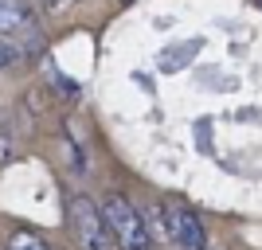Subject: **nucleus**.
Returning a JSON list of instances; mask_svg holds the SVG:
<instances>
[{
	"label": "nucleus",
	"instance_id": "nucleus-6",
	"mask_svg": "<svg viewBox=\"0 0 262 250\" xmlns=\"http://www.w3.org/2000/svg\"><path fill=\"white\" fill-rule=\"evenodd\" d=\"M47 12H59V8H67V4H75V0H39Z\"/></svg>",
	"mask_w": 262,
	"mask_h": 250
},
{
	"label": "nucleus",
	"instance_id": "nucleus-5",
	"mask_svg": "<svg viewBox=\"0 0 262 250\" xmlns=\"http://www.w3.org/2000/svg\"><path fill=\"white\" fill-rule=\"evenodd\" d=\"M4 250H55V246L47 239H39V235H32V231H16V235H8Z\"/></svg>",
	"mask_w": 262,
	"mask_h": 250
},
{
	"label": "nucleus",
	"instance_id": "nucleus-2",
	"mask_svg": "<svg viewBox=\"0 0 262 250\" xmlns=\"http://www.w3.org/2000/svg\"><path fill=\"white\" fill-rule=\"evenodd\" d=\"M0 47H8L16 59L39 47L35 12L24 0H0Z\"/></svg>",
	"mask_w": 262,
	"mask_h": 250
},
{
	"label": "nucleus",
	"instance_id": "nucleus-4",
	"mask_svg": "<svg viewBox=\"0 0 262 250\" xmlns=\"http://www.w3.org/2000/svg\"><path fill=\"white\" fill-rule=\"evenodd\" d=\"M157 215H161V227L168 235V242L180 250H204V227H200V219L192 207L184 203H161L157 207Z\"/></svg>",
	"mask_w": 262,
	"mask_h": 250
},
{
	"label": "nucleus",
	"instance_id": "nucleus-1",
	"mask_svg": "<svg viewBox=\"0 0 262 250\" xmlns=\"http://www.w3.org/2000/svg\"><path fill=\"white\" fill-rule=\"evenodd\" d=\"M102 219H106V227H110V235H114V246L118 250H153L149 223L141 219V211L125 196H106L102 199Z\"/></svg>",
	"mask_w": 262,
	"mask_h": 250
},
{
	"label": "nucleus",
	"instance_id": "nucleus-3",
	"mask_svg": "<svg viewBox=\"0 0 262 250\" xmlns=\"http://www.w3.org/2000/svg\"><path fill=\"white\" fill-rule=\"evenodd\" d=\"M71 223H75L78 246L82 250H114V235H110L106 219H102V203L86 196L71 199Z\"/></svg>",
	"mask_w": 262,
	"mask_h": 250
},
{
	"label": "nucleus",
	"instance_id": "nucleus-7",
	"mask_svg": "<svg viewBox=\"0 0 262 250\" xmlns=\"http://www.w3.org/2000/svg\"><path fill=\"white\" fill-rule=\"evenodd\" d=\"M12 59H16V55H12V51H8V47H0V71H4V66H8V63H12Z\"/></svg>",
	"mask_w": 262,
	"mask_h": 250
}]
</instances>
